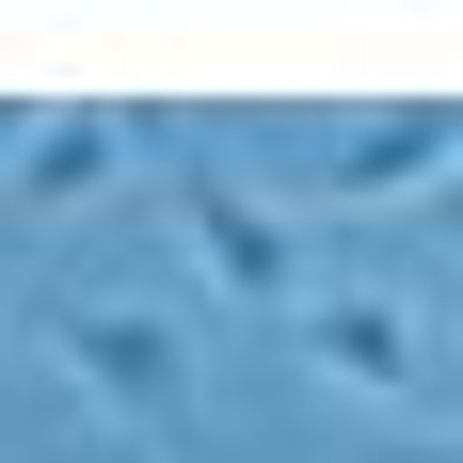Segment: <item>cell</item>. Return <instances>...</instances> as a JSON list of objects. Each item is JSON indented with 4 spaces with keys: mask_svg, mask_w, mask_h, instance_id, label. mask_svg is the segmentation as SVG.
<instances>
[{
    "mask_svg": "<svg viewBox=\"0 0 463 463\" xmlns=\"http://www.w3.org/2000/svg\"><path fill=\"white\" fill-rule=\"evenodd\" d=\"M383 463H463V431H416V448H383Z\"/></svg>",
    "mask_w": 463,
    "mask_h": 463,
    "instance_id": "7",
    "label": "cell"
},
{
    "mask_svg": "<svg viewBox=\"0 0 463 463\" xmlns=\"http://www.w3.org/2000/svg\"><path fill=\"white\" fill-rule=\"evenodd\" d=\"M416 240H448V256H463V176H448V192L416 208Z\"/></svg>",
    "mask_w": 463,
    "mask_h": 463,
    "instance_id": "6",
    "label": "cell"
},
{
    "mask_svg": "<svg viewBox=\"0 0 463 463\" xmlns=\"http://www.w3.org/2000/svg\"><path fill=\"white\" fill-rule=\"evenodd\" d=\"M160 192H176L192 256H208V272H224L240 304H256V320H288V304H304V224H288L272 192H240L224 160H208V144H160Z\"/></svg>",
    "mask_w": 463,
    "mask_h": 463,
    "instance_id": "2",
    "label": "cell"
},
{
    "mask_svg": "<svg viewBox=\"0 0 463 463\" xmlns=\"http://www.w3.org/2000/svg\"><path fill=\"white\" fill-rule=\"evenodd\" d=\"M288 352L320 383H352V400H416V368H431V335H416L400 288H304L288 304Z\"/></svg>",
    "mask_w": 463,
    "mask_h": 463,
    "instance_id": "3",
    "label": "cell"
},
{
    "mask_svg": "<svg viewBox=\"0 0 463 463\" xmlns=\"http://www.w3.org/2000/svg\"><path fill=\"white\" fill-rule=\"evenodd\" d=\"M33 352L80 383L128 448H176L192 431V335L160 320V304H33Z\"/></svg>",
    "mask_w": 463,
    "mask_h": 463,
    "instance_id": "1",
    "label": "cell"
},
{
    "mask_svg": "<svg viewBox=\"0 0 463 463\" xmlns=\"http://www.w3.org/2000/svg\"><path fill=\"white\" fill-rule=\"evenodd\" d=\"M463 176V96H400V112H368V128H335L320 144V192L335 208H400V192H448Z\"/></svg>",
    "mask_w": 463,
    "mask_h": 463,
    "instance_id": "4",
    "label": "cell"
},
{
    "mask_svg": "<svg viewBox=\"0 0 463 463\" xmlns=\"http://www.w3.org/2000/svg\"><path fill=\"white\" fill-rule=\"evenodd\" d=\"M112 160H128V112H96V96H64L48 128H16V208H80V192H112Z\"/></svg>",
    "mask_w": 463,
    "mask_h": 463,
    "instance_id": "5",
    "label": "cell"
}]
</instances>
